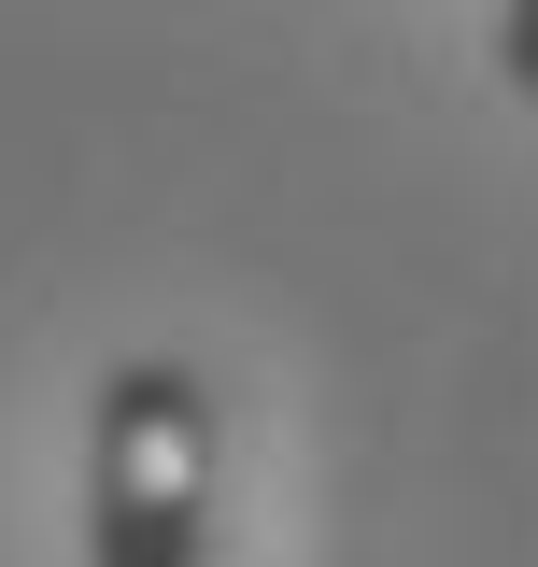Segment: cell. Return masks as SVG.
<instances>
[{"label": "cell", "mask_w": 538, "mask_h": 567, "mask_svg": "<svg viewBox=\"0 0 538 567\" xmlns=\"http://www.w3.org/2000/svg\"><path fill=\"white\" fill-rule=\"evenodd\" d=\"M227 511V412L185 354L100 369L85 412V567H213Z\"/></svg>", "instance_id": "1"}, {"label": "cell", "mask_w": 538, "mask_h": 567, "mask_svg": "<svg viewBox=\"0 0 538 567\" xmlns=\"http://www.w3.org/2000/svg\"><path fill=\"white\" fill-rule=\"evenodd\" d=\"M496 58H510V85L538 100V0H510V14H496Z\"/></svg>", "instance_id": "2"}]
</instances>
